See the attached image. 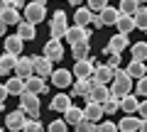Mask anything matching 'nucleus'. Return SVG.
I'll return each instance as SVG.
<instances>
[{
    "instance_id": "nucleus-1",
    "label": "nucleus",
    "mask_w": 147,
    "mask_h": 132,
    "mask_svg": "<svg viewBox=\"0 0 147 132\" xmlns=\"http://www.w3.org/2000/svg\"><path fill=\"white\" fill-rule=\"evenodd\" d=\"M132 90V76L127 74L125 69H115V76L110 81V93L115 95V98H123Z\"/></svg>"
},
{
    "instance_id": "nucleus-2",
    "label": "nucleus",
    "mask_w": 147,
    "mask_h": 132,
    "mask_svg": "<svg viewBox=\"0 0 147 132\" xmlns=\"http://www.w3.org/2000/svg\"><path fill=\"white\" fill-rule=\"evenodd\" d=\"M69 17L64 10H57L52 15V20H49V32H52V39H64L66 37V29H69Z\"/></svg>"
},
{
    "instance_id": "nucleus-3",
    "label": "nucleus",
    "mask_w": 147,
    "mask_h": 132,
    "mask_svg": "<svg viewBox=\"0 0 147 132\" xmlns=\"http://www.w3.org/2000/svg\"><path fill=\"white\" fill-rule=\"evenodd\" d=\"M25 20H30L32 25H39V22L47 20V5L39 3V0H32L25 5Z\"/></svg>"
},
{
    "instance_id": "nucleus-4",
    "label": "nucleus",
    "mask_w": 147,
    "mask_h": 132,
    "mask_svg": "<svg viewBox=\"0 0 147 132\" xmlns=\"http://www.w3.org/2000/svg\"><path fill=\"white\" fill-rule=\"evenodd\" d=\"M118 17H120V10H115V7H103V10L98 12V15L93 17V27H98V29H103V27H110V25H115Z\"/></svg>"
},
{
    "instance_id": "nucleus-5",
    "label": "nucleus",
    "mask_w": 147,
    "mask_h": 132,
    "mask_svg": "<svg viewBox=\"0 0 147 132\" xmlns=\"http://www.w3.org/2000/svg\"><path fill=\"white\" fill-rule=\"evenodd\" d=\"M20 108H22L30 117H39V95L25 90V93L20 95Z\"/></svg>"
},
{
    "instance_id": "nucleus-6",
    "label": "nucleus",
    "mask_w": 147,
    "mask_h": 132,
    "mask_svg": "<svg viewBox=\"0 0 147 132\" xmlns=\"http://www.w3.org/2000/svg\"><path fill=\"white\" fill-rule=\"evenodd\" d=\"M27 120H30V115H27L22 108H17V110L7 113V117H5V127H7L10 132H22V127H25Z\"/></svg>"
},
{
    "instance_id": "nucleus-7",
    "label": "nucleus",
    "mask_w": 147,
    "mask_h": 132,
    "mask_svg": "<svg viewBox=\"0 0 147 132\" xmlns=\"http://www.w3.org/2000/svg\"><path fill=\"white\" fill-rule=\"evenodd\" d=\"M74 78H91L93 76V71H96V64H93V59H79V61L74 64Z\"/></svg>"
},
{
    "instance_id": "nucleus-8",
    "label": "nucleus",
    "mask_w": 147,
    "mask_h": 132,
    "mask_svg": "<svg viewBox=\"0 0 147 132\" xmlns=\"http://www.w3.org/2000/svg\"><path fill=\"white\" fill-rule=\"evenodd\" d=\"M84 39H91V27L71 25V27L66 29V37H64V42H69V44H76V42H84Z\"/></svg>"
},
{
    "instance_id": "nucleus-9",
    "label": "nucleus",
    "mask_w": 147,
    "mask_h": 132,
    "mask_svg": "<svg viewBox=\"0 0 147 132\" xmlns=\"http://www.w3.org/2000/svg\"><path fill=\"white\" fill-rule=\"evenodd\" d=\"M52 86H57V88H69V86H74V71H66V69H57V71H52Z\"/></svg>"
},
{
    "instance_id": "nucleus-10",
    "label": "nucleus",
    "mask_w": 147,
    "mask_h": 132,
    "mask_svg": "<svg viewBox=\"0 0 147 132\" xmlns=\"http://www.w3.org/2000/svg\"><path fill=\"white\" fill-rule=\"evenodd\" d=\"M25 90H30V93H37V95H47L49 86H47V81H44L42 76L32 74L30 78H25Z\"/></svg>"
},
{
    "instance_id": "nucleus-11",
    "label": "nucleus",
    "mask_w": 147,
    "mask_h": 132,
    "mask_svg": "<svg viewBox=\"0 0 147 132\" xmlns=\"http://www.w3.org/2000/svg\"><path fill=\"white\" fill-rule=\"evenodd\" d=\"M105 110H103V103H96V101H86V108H84V117L91 122H96L98 125L100 120H103Z\"/></svg>"
},
{
    "instance_id": "nucleus-12",
    "label": "nucleus",
    "mask_w": 147,
    "mask_h": 132,
    "mask_svg": "<svg viewBox=\"0 0 147 132\" xmlns=\"http://www.w3.org/2000/svg\"><path fill=\"white\" fill-rule=\"evenodd\" d=\"M44 56L52 59V61L64 59V44H61V39H49V42L44 44Z\"/></svg>"
},
{
    "instance_id": "nucleus-13",
    "label": "nucleus",
    "mask_w": 147,
    "mask_h": 132,
    "mask_svg": "<svg viewBox=\"0 0 147 132\" xmlns=\"http://www.w3.org/2000/svg\"><path fill=\"white\" fill-rule=\"evenodd\" d=\"M127 47H130V39H127V34H123V32L113 34V37H110V42H108L110 54H123Z\"/></svg>"
},
{
    "instance_id": "nucleus-14",
    "label": "nucleus",
    "mask_w": 147,
    "mask_h": 132,
    "mask_svg": "<svg viewBox=\"0 0 147 132\" xmlns=\"http://www.w3.org/2000/svg\"><path fill=\"white\" fill-rule=\"evenodd\" d=\"M17 59H20V56H15V54H10V52H5L3 56H0V76H3V78L10 76V74H15Z\"/></svg>"
},
{
    "instance_id": "nucleus-15",
    "label": "nucleus",
    "mask_w": 147,
    "mask_h": 132,
    "mask_svg": "<svg viewBox=\"0 0 147 132\" xmlns=\"http://www.w3.org/2000/svg\"><path fill=\"white\" fill-rule=\"evenodd\" d=\"M15 74L22 76V78H30V76L34 74V56H22V59H17Z\"/></svg>"
},
{
    "instance_id": "nucleus-16",
    "label": "nucleus",
    "mask_w": 147,
    "mask_h": 132,
    "mask_svg": "<svg viewBox=\"0 0 147 132\" xmlns=\"http://www.w3.org/2000/svg\"><path fill=\"white\" fill-rule=\"evenodd\" d=\"M22 49H25V39H22L20 34H5V52L20 56Z\"/></svg>"
},
{
    "instance_id": "nucleus-17",
    "label": "nucleus",
    "mask_w": 147,
    "mask_h": 132,
    "mask_svg": "<svg viewBox=\"0 0 147 132\" xmlns=\"http://www.w3.org/2000/svg\"><path fill=\"white\" fill-rule=\"evenodd\" d=\"M93 10L88 5L86 7H76V15H74V25H81V27H91L93 25Z\"/></svg>"
},
{
    "instance_id": "nucleus-18",
    "label": "nucleus",
    "mask_w": 147,
    "mask_h": 132,
    "mask_svg": "<svg viewBox=\"0 0 147 132\" xmlns=\"http://www.w3.org/2000/svg\"><path fill=\"white\" fill-rule=\"evenodd\" d=\"M52 59H47V56H44V54H42V56H34V74L37 76H42V78H47V76H52Z\"/></svg>"
},
{
    "instance_id": "nucleus-19",
    "label": "nucleus",
    "mask_w": 147,
    "mask_h": 132,
    "mask_svg": "<svg viewBox=\"0 0 147 132\" xmlns=\"http://www.w3.org/2000/svg\"><path fill=\"white\" fill-rule=\"evenodd\" d=\"M120 108H123L125 115H135L137 108H140V95H135V93L123 95V98H120Z\"/></svg>"
},
{
    "instance_id": "nucleus-20",
    "label": "nucleus",
    "mask_w": 147,
    "mask_h": 132,
    "mask_svg": "<svg viewBox=\"0 0 147 132\" xmlns=\"http://www.w3.org/2000/svg\"><path fill=\"white\" fill-rule=\"evenodd\" d=\"M110 86L108 83H100V86H93V88H91V93H88V98H86V101H96V103H105L110 98Z\"/></svg>"
},
{
    "instance_id": "nucleus-21",
    "label": "nucleus",
    "mask_w": 147,
    "mask_h": 132,
    "mask_svg": "<svg viewBox=\"0 0 147 132\" xmlns=\"http://www.w3.org/2000/svg\"><path fill=\"white\" fill-rule=\"evenodd\" d=\"M71 98L74 95H66V93H57L52 98V103H49V108H52L54 113H64V110H69V108L74 105L71 103Z\"/></svg>"
},
{
    "instance_id": "nucleus-22",
    "label": "nucleus",
    "mask_w": 147,
    "mask_h": 132,
    "mask_svg": "<svg viewBox=\"0 0 147 132\" xmlns=\"http://www.w3.org/2000/svg\"><path fill=\"white\" fill-rule=\"evenodd\" d=\"M140 125H142V117H120V122H118V130L120 132H140Z\"/></svg>"
},
{
    "instance_id": "nucleus-23",
    "label": "nucleus",
    "mask_w": 147,
    "mask_h": 132,
    "mask_svg": "<svg viewBox=\"0 0 147 132\" xmlns=\"http://www.w3.org/2000/svg\"><path fill=\"white\" fill-rule=\"evenodd\" d=\"M125 71L132 76V78H142L147 74V61H140V59H130V64L125 66Z\"/></svg>"
},
{
    "instance_id": "nucleus-24",
    "label": "nucleus",
    "mask_w": 147,
    "mask_h": 132,
    "mask_svg": "<svg viewBox=\"0 0 147 132\" xmlns=\"http://www.w3.org/2000/svg\"><path fill=\"white\" fill-rule=\"evenodd\" d=\"M17 34H20L25 42H32V39L37 37V25H32L30 20H22L20 25H17Z\"/></svg>"
},
{
    "instance_id": "nucleus-25",
    "label": "nucleus",
    "mask_w": 147,
    "mask_h": 132,
    "mask_svg": "<svg viewBox=\"0 0 147 132\" xmlns=\"http://www.w3.org/2000/svg\"><path fill=\"white\" fill-rule=\"evenodd\" d=\"M115 27H118V32H123V34H130L132 29H137V25H135V15H123V12H120V17H118Z\"/></svg>"
},
{
    "instance_id": "nucleus-26",
    "label": "nucleus",
    "mask_w": 147,
    "mask_h": 132,
    "mask_svg": "<svg viewBox=\"0 0 147 132\" xmlns=\"http://www.w3.org/2000/svg\"><path fill=\"white\" fill-rule=\"evenodd\" d=\"M88 93H91L88 78H76V81H74V88H71L74 98H88Z\"/></svg>"
},
{
    "instance_id": "nucleus-27",
    "label": "nucleus",
    "mask_w": 147,
    "mask_h": 132,
    "mask_svg": "<svg viewBox=\"0 0 147 132\" xmlns=\"http://www.w3.org/2000/svg\"><path fill=\"white\" fill-rule=\"evenodd\" d=\"M71 56L76 59V61H79V59H88V56H91V44H88V39L71 44Z\"/></svg>"
},
{
    "instance_id": "nucleus-28",
    "label": "nucleus",
    "mask_w": 147,
    "mask_h": 132,
    "mask_svg": "<svg viewBox=\"0 0 147 132\" xmlns=\"http://www.w3.org/2000/svg\"><path fill=\"white\" fill-rule=\"evenodd\" d=\"M5 86H7V93H10V95H22V93H25V78L17 76V74L12 76V78H7Z\"/></svg>"
},
{
    "instance_id": "nucleus-29",
    "label": "nucleus",
    "mask_w": 147,
    "mask_h": 132,
    "mask_svg": "<svg viewBox=\"0 0 147 132\" xmlns=\"http://www.w3.org/2000/svg\"><path fill=\"white\" fill-rule=\"evenodd\" d=\"M64 120L69 122V125H79L81 120H84V108H79V105H71L69 110H64Z\"/></svg>"
},
{
    "instance_id": "nucleus-30",
    "label": "nucleus",
    "mask_w": 147,
    "mask_h": 132,
    "mask_svg": "<svg viewBox=\"0 0 147 132\" xmlns=\"http://www.w3.org/2000/svg\"><path fill=\"white\" fill-rule=\"evenodd\" d=\"M93 76L100 81V83H110V81H113V76H115V69H110L108 64H100V66H96Z\"/></svg>"
},
{
    "instance_id": "nucleus-31",
    "label": "nucleus",
    "mask_w": 147,
    "mask_h": 132,
    "mask_svg": "<svg viewBox=\"0 0 147 132\" xmlns=\"http://www.w3.org/2000/svg\"><path fill=\"white\" fill-rule=\"evenodd\" d=\"M0 17H3V20H5V25L10 27V25H20V10H17V7H7V10H3L0 12Z\"/></svg>"
},
{
    "instance_id": "nucleus-32",
    "label": "nucleus",
    "mask_w": 147,
    "mask_h": 132,
    "mask_svg": "<svg viewBox=\"0 0 147 132\" xmlns=\"http://www.w3.org/2000/svg\"><path fill=\"white\" fill-rule=\"evenodd\" d=\"M130 54H132V59L147 61V42H135V44H130Z\"/></svg>"
},
{
    "instance_id": "nucleus-33",
    "label": "nucleus",
    "mask_w": 147,
    "mask_h": 132,
    "mask_svg": "<svg viewBox=\"0 0 147 132\" xmlns=\"http://www.w3.org/2000/svg\"><path fill=\"white\" fill-rule=\"evenodd\" d=\"M140 0H120V7H118V10L123 12V15H135L137 10H140Z\"/></svg>"
},
{
    "instance_id": "nucleus-34",
    "label": "nucleus",
    "mask_w": 147,
    "mask_h": 132,
    "mask_svg": "<svg viewBox=\"0 0 147 132\" xmlns=\"http://www.w3.org/2000/svg\"><path fill=\"white\" fill-rule=\"evenodd\" d=\"M103 110H105V115H115V113L120 110V98H115V95H110L108 101L103 103Z\"/></svg>"
},
{
    "instance_id": "nucleus-35",
    "label": "nucleus",
    "mask_w": 147,
    "mask_h": 132,
    "mask_svg": "<svg viewBox=\"0 0 147 132\" xmlns=\"http://www.w3.org/2000/svg\"><path fill=\"white\" fill-rule=\"evenodd\" d=\"M135 25H137V29H145L147 32V7L140 5V10L135 12Z\"/></svg>"
},
{
    "instance_id": "nucleus-36",
    "label": "nucleus",
    "mask_w": 147,
    "mask_h": 132,
    "mask_svg": "<svg viewBox=\"0 0 147 132\" xmlns=\"http://www.w3.org/2000/svg\"><path fill=\"white\" fill-rule=\"evenodd\" d=\"M22 132H44V125L37 117H30V120L25 122V127H22Z\"/></svg>"
},
{
    "instance_id": "nucleus-37",
    "label": "nucleus",
    "mask_w": 147,
    "mask_h": 132,
    "mask_svg": "<svg viewBox=\"0 0 147 132\" xmlns=\"http://www.w3.org/2000/svg\"><path fill=\"white\" fill-rule=\"evenodd\" d=\"M47 132H69V122L66 120H52L47 125Z\"/></svg>"
},
{
    "instance_id": "nucleus-38",
    "label": "nucleus",
    "mask_w": 147,
    "mask_h": 132,
    "mask_svg": "<svg viewBox=\"0 0 147 132\" xmlns=\"http://www.w3.org/2000/svg\"><path fill=\"white\" fill-rule=\"evenodd\" d=\"M96 132H120V130H118L115 122H110V120H100L98 125H96Z\"/></svg>"
},
{
    "instance_id": "nucleus-39",
    "label": "nucleus",
    "mask_w": 147,
    "mask_h": 132,
    "mask_svg": "<svg viewBox=\"0 0 147 132\" xmlns=\"http://www.w3.org/2000/svg\"><path fill=\"white\" fill-rule=\"evenodd\" d=\"M135 88H137V95H140V98H147V74L142 76V78H137Z\"/></svg>"
},
{
    "instance_id": "nucleus-40",
    "label": "nucleus",
    "mask_w": 147,
    "mask_h": 132,
    "mask_svg": "<svg viewBox=\"0 0 147 132\" xmlns=\"http://www.w3.org/2000/svg\"><path fill=\"white\" fill-rule=\"evenodd\" d=\"M76 132H96V122H91V120H81L79 125H76Z\"/></svg>"
},
{
    "instance_id": "nucleus-41",
    "label": "nucleus",
    "mask_w": 147,
    "mask_h": 132,
    "mask_svg": "<svg viewBox=\"0 0 147 132\" xmlns=\"http://www.w3.org/2000/svg\"><path fill=\"white\" fill-rule=\"evenodd\" d=\"M86 5H88L93 12H100L103 7H108V0H86Z\"/></svg>"
},
{
    "instance_id": "nucleus-42",
    "label": "nucleus",
    "mask_w": 147,
    "mask_h": 132,
    "mask_svg": "<svg viewBox=\"0 0 147 132\" xmlns=\"http://www.w3.org/2000/svg\"><path fill=\"white\" fill-rule=\"evenodd\" d=\"M105 64H108L110 69H120V54H110Z\"/></svg>"
},
{
    "instance_id": "nucleus-43",
    "label": "nucleus",
    "mask_w": 147,
    "mask_h": 132,
    "mask_svg": "<svg viewBox=\"0 0 147 132\" xmlns=\"http://www.w3.org/2000/svg\"><path fill=\"white\" fill-rule=\"evenodd\" d=\"M7 95H10V93H7V86H5V83H0V103H5V101H7Z\"/></svg>"
},
{
    "instance_id": "nucleus-44",
    "label": "nucleus",
    "mask_w": 147,
    "mask_h": 132,
    "mask_svg": "<svg viewBox=\"0 0 147 132\" xmlns=\"http://www.w3.org/2000/svg\"><path fill=\"white\" fill-rule=\"evenodd\" d=\"M137 115L147 117V101H140V108H137Z\"/></svg>"
},
{
    "instance_id": "nucleus-45",
    "label": "nucleus",
    "mask_w": 147,
    "mask_h": 132,
    "mask_svg": "<svg viewBox=\"0 0 147 132\" xmlns=\"http://www.w3.org/2000/svg\"><path fill=\"white\" fill-rule=\"evenodd\" d=\"M10 7H17L20 10V7H25V0H10Z\"/></svg>"
},
{
    "instance_id": "nucleus-46",
    "label": "nucleus",
    "mask_w": 147,
    "mask_h": 132,
    "mask_svg": "<svg viewBox=\"0 0 147 132\" xmlns=\"http://www.w3.org/2000/svg\"><path fill=\"white\" fill-rule=\"evenodd\" d=\"M5 29H7V25H5V20L0 17V37H5Z\"/></svg>"
},
{
    "instance_id": "nucleus-47",
    "label": "nucleus",
    "mask_w": 147,
    "mask_h": 132,
    "mask_svg": "<svg viewBox=\"0 0 147 132\" xmlns=\"http://www.w3.org/2000/svg\"><path fill=\"white\" fill-rule=\"evenodd\" d=\"M7 7H10V0H0V12L7 10Z\"/></svg>"
},
{
    "instance_id": "nucleus-48",
    "label": "nucleus",
    "mask_w": 147,
    "mask_h": 132,
    "mask_svg": "<svg viewBox=\"0 0 147 132\" xmlns=\"http://www.w3.org/2000/svg\"><path fill=\"white\" fill-rule=\"evenodd\" d=\"M140 132H147V117H142V125H140Z\"/></svg>"
},
{
    "instance_id": "nucleus-49",
    "label": "nucleus",
    "mask_w": 147,
    "mask_h": 132,
    "mask_svg": "<svg viewBox=\"0 0 147 132\" xmlns=\"http://www.w3.org/2000/svg\"><path fill=\"white\" fill-rule=\"evenodd\" d=\"M69 3H71V5H76V7H81V5H84V0H69Z\"/></svg>"
},
{
    "instance_id": "nucleus-50",
    "label": "nucleus",
    "mask_w": 147,
    "mask_h": 132,
    "mask_svg": "<svg viewBox=\"0 0 147 132\" xmlns=\"http://www.w3.org/2000/svg\"><path fill=\"white\" fill-rule=\"evenodd\" d=\"M39 3H44V5H47V0H39Z\"/></svg>"
},
{
    "instance_id": "nucleus-51",
    "label": "nucleus",
    "mask_w": 147,
    "mask_h": 132,
    "mask_svg": "<svg viewBox=\"0 0 147 132\" xmlns=\"http://www.w3.org/2000/svg\"><path fill=\"white\" fill-rule=\"evenodd\" d=\"M0 132H5V130H3V127H0Z\"/></svg>"
},
{
    "instance_id": "nucleus-52",
    "label": "nucleus",
    "mask_w": 147,
    "mask_h": 132,
    "mask_svg": "<svg viewBox=\"0 0 147 132\" xmlns=\"http://www.w3.org/2000/svg\"><path fill=\"white\" fill-rule=\"evenodd\" d=\"M140 3H142V0H140ZM145 3H147V0H145Z\"/></svg>"
},
{
    "instance_id": "nucleus-53",
    "label": "nucleus",
    "mask_w": 147,
    "mask_h": 132,
    "mask_svg": "<svg viewBox=\"0 0 147 132\" xmlns=\"http://www.w3.org/2000/svg\"><path fill=\"white\" fill-rule=\"evenodd\" d=\"M0 56H3V54H0Z\"/></svg>"
}]
</instances>
